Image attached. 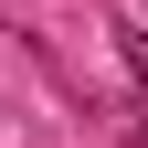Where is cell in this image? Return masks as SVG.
I'll list each match as a JSON object with an SVG mask.
<instances>
[{"mask_svg":"<svg viewBox=\"0 0 148 148\" xmlns=\"http://www.w3.org/2000/svg\"><path fill=\"white\" fill-rule=\"evenodd\" d=\"M116 53L138 64V85H148V32H116Z\"/></svg>","mask_w":148,"mask_h":148,"instance_id":"obj_1","label":"cell"}]
</instances>
